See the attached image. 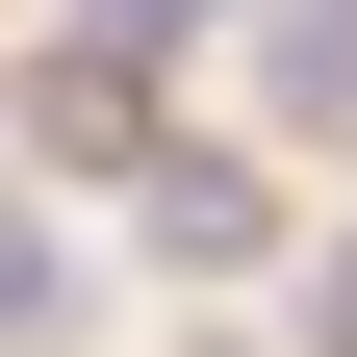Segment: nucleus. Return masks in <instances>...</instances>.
Instances as JSON below:
<instances>
[{
    "mask_svg": "<svg viewBox=\"0 0 357 357\" xmlns=\"http://www.w3.org/2000/svg\"><path fill=\"white\" fill-rule=\"evenodd\" d=\"M0 128H26V153H77V178H128V153H153V77L77 26V52H26V77H0Z\"/></svg>",
    "mask_w": 357,
    "mask_h": 357,
    "instance_id": "nucleus-1",
    "label": "nucleus"
},
{
    "mask_svg": "<svg viewBox=\"0 0 357 357\" xmlns=\"http://www.w3.org/2000/svg\"><path fill=\"white\" fill-rule=\"evenodd\" d=\"M153 255H178V281H255V255H281V178H230V153H153Z\"/></svg>",
    "mask_w": 357,
    "mask_h": 357,
    "instance_id": "nucleus-2",
    "label": "nucleus"
},
{
    "mask_svg": "<svg viewBox=\"0 0 357 357\" xmlns=\"http://www.w3.org/2000/svg\"><path fill=\"white\" fill-rule=\"evenodd\" d=\"M0 332H26V357H77V332H102V281H77V255L26 230V204H0Z\"/></svg>",
    "mask_w": 357,
    "mask_h": 357,
    "instance_id": "nucleus-3",
    "label": "nucleus"
},
{
    "mask_svg": "<svg viewBox=\"0 0 357 357\" xmlns=\"http://www.w3.org/2000/svg\"><path fill=\"white\" fill-rule=\"evenodd\" d=\"M77 26H102V52H178V26H230V0H77Z\"/></svg>",
    "mask_w": 357,
    "mask_h": 357,
    "instance_id": "nucleus-4",
    "label": "nucleus"
},
{
    "mask_svg": "<svg viewBox=\"0 0 357 357\" xmlns=\"http://www.w3.org/2000/svg\"><path fill=\"white\" fill-rule=\"evenodd\" d=\"M306 357H357V255H306Z\"/></svg>",
    "mask_w": 357,
    "mask_h": 357,
    "instance_id": "nucleus-5",
    "label": "nucleus"
},
{
    "mask_svg": "<svg viewBox=\"0 0 357 357\" xmlns=\"http://www.w3.org/2000/svg\"><path fill=\"white\" fill-rule=\"evenodd\" d=\"M204 357H255V332H204Z\"/></svg>",
    "mask_w": 357,
    "mask_h": 357,
    "instance_id": "nucleus-6",
    "label": "nucleus"
}]
</instances>
